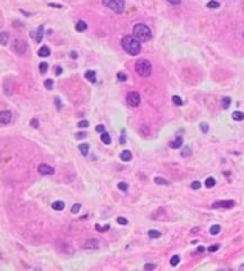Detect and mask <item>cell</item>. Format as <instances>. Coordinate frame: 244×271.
I'll use <instances>...</instances> for the list:
<instances>
[{
	"label": "cell",
	"mask_w": 244,
	"mask_h": 271,
	"mask_svg": "<svg viewBox=\"0 0 244 271\" xmlns=\"http://www.w3.org/2000/svg\"><path fill=\"white\" fill-rule=\"evenodd\" d=\"M122 46L131 55H137L141 52V42L134 35H126L122 39Z\"/></svg>",
	"instance_id": "obj_1"
},
{
	"label": "cell",
	"mask_w": 244,
	"mask_h": 271,
	"mask_svg": "<svg viewBox=\"0 0 244 271\" xmlns=\"http://www.w3.org/2000/svg\"><path fill=\"white\" fill-rule=\"evenodd\" d=\"M133 35L139 39L140 42H148L152 37L150 27L144 24H136L133 28Z\"/></svg>",
	"instance_id": "obj_2"
},
{
	"label": "cell",
	"mask_w": 244,
	"mask_h": 271,
	"mask_svg": "<svg viewBox=\"0 0 244 271\" xmlns=\"http://www.w3.org/2000/svg\"><path fill=\"white\" fill-rule=\"evenodd\" d=\"M135 71L139 75L146 78L152 72V64L146 59H140L135 63Z\"/></svg>",
	"instance_id": "obj_3"
},
{
	"label": "cell",
	"mask_w": 244,
	"mask_h": 271,
	"mask_svg": "<svg viewBox=\"0 0 244 271\" xmlns=\"http://www.w3.org/2000/svg\"><path fill=\"white\" fill-rule=\"evenodd\" d=\"M103 2L106 7H108L109 9H112L113 11L117 14H122L125 8L124 0H103Z\"/></svg>",
	"instance_id": "obj_4"
},
{
	"label": "cell",
	"mask_w": 244,
	"mask_h": 271,
	"mask_svg": "<svg viewBox=\"0 0 244 271\" xmlns=\"http://www.w3.org/2000/svg\"><path fill=\"white\" fill-rule=\"evenodd\" d=\"M126 101L127 104L132 107H136V106H139L140 103H141V96H140L139 92H136V91H131L128 92L126 97Z\"/></svg>",
	"instance_id": "obj_5"
},
{
	"label": "cell",
	"mask_w": 244,
	"mask_h": 271,
	"mask_svg": "<svg viewBox=\"0 0 244 271\" xmlns=\"http://www.w3.org/2000/svg\"><path fill=\"white\" fill-rule=\"evenodd\" d=\"M235 206L234 200H218L215 202L211 207L213 208H232Z\"/></svg>",
	"instance_id": "obj_6"
},
{
	"label": "cell",
	"mask_w": 244,
	"mask_h": 271,
	"mask_svg": "<svg viewBox=\"0 0 244 271\" xmlns=\"http://www.w3.org/2000/svg\"><path fill=\"white\" fill-rule=\"evenodd\" d=\"M26 43L20 41V39H16L15 42H14V50H15L16 53H18V54H24L25 52H26Z\"/></svg>",
	"instance_id": "obj_7"
},
{
	"label": "cell",
	"mask_w": 244,
	"mask_h": 271,
	"mask_svg": "<svg viewBox=\"0 0 244 271\" xmlns=\"http://www.w3.org/2000/svg\"><path fill=\"white\" fill-rule=\"evenodd\" d=\"M38 172L43 175H51L54 173V169L47 164H39L38 166Z\"/></svg>",
	"instance_id": "obj_8"
},
{
	"label": "cell",
	"mask_w": 244,
	"mask_h": 271,
	"mask_svg": "<svg viewBox=\"0 0 244 271\" xmlns=\"http://www.w3.org/2000/svg\"><path fill=\"white\" fill-rule=\"evenodd\" d=\"M10 121H11V113L8 112V110L1 112V114H0V122H1V124L6 125V124L10 123Z\"/></svg>",
	"instance_id": "obj_9"
},
{
	"label": "cell",
	"mask_w": 244,
	"mask_h": 271,
	"mask_svg": "<svg viewBox=\"0 0 244 271\" xmlns=\"http://www.w3.org/2000/svg\"><path fill=\"white\" fill-rule=\"evenodd\" d=\"M83 249H91V250H95L98 247V241L95 240V238H90V240H88L85 244H83Z\"/></svg>",
	"instance_id": "obj_10"
},
{
	"label": "cell",
	"mask_w": 244,
	"mask_h": 271,
	"mask_svg": "<svg viewBox=\"0 0 244 271\" xmlns=\"http://www.w3.org/2000/svg\"><path fill=\"white\" fill-rule=\"evenodd\" d=\"M182 143H184V140H182V137H181V136H178V137H177L175 141L170 142L169 145H170V148H171V149H179L181 145H182Z\"/></svg>",
	"instance_id": "obj_11"
},
{
	"label": "cell",
	"mask_w": 244,
	"mask_h": 271,
	"mask_svg": "<svg viewBox=\"0 0 244 271\" xmlns=\"http://www.w3.org/2000/svg\"><path fill=\"white\" fill-rule=\"evenodd\" d=\"M85 77L91 82V83H95V82H96V72H95V71H92V70H89V71H87V72H86V74H85Z\"/></svg>",
	"instance_id": "obj_12"
},
{
	"label": "cell",
	"mask_w": 244,
	"mask_h": 271,
	"mask_svg": "<svg viewBox=\"0 0 244 271\" xmlns=\"http://www.w3.org/2000/svg\"><path fill=\"white\" fill-rule=\"evenodd\" d=\"M51 54V52H50V48L47 46H42V47L38 50V55L42 57H46L48 55Z\"/></svg>",
	"instance_id": "obj_13"
},
{
	"label": "cell",
	"mask_w": 244,
	"mask_h": 271,
	"mask_svg": "<svg viewBox=\"0 0 244 271\" xmlns=\"http://www.w3.org/2000/svg\"><path fill=\"white\" fill-rule=\"evenodd\" d=\"M121 159L123 160V161H125V162L131 161V160H132V153H131L128 150L123 151V152L121 153Z\"/></svg>",
	"instance_id": "obj_14"
},
{
	"label": "cell",
	"mask_w": 244,
	"mask_h": 271,
	"mask_svg": "<svg viewBox=\"0 0 244 271\" xmlns=\"http://www.w3.org/2000/svg\"><path fill=\"white\" fill-rule=\"evenodd\" d=\"M64 207H65V204L63 202H61V200H57V202H54L52 204V208L55 209V211H62Z\"/></svg>",
	"instance_id": "obj_15"
},
{
	"label": "cell",
	"mask_w": 244,
	"mask_h": 271,
	"mask_svg": "<svg viewBox=\"0 0 244 271\" xmlns=\"http://www.w3.org/2000/svg\"><path fill=\"white\" fill-rule=\"evenodd\" d=\"M232 118L234 119V121H237V122L243 121V119H244V113L236 110V112H234L232 114Z\"/></svg>",
	"instance_id": "obj_16"
},
{
	"label": "cell",
	"mask_w": 244,
	"mask_h": 271,
	"mask_svg": "<svg viewBox=\"0 0 244 271\" xmlns=\"http://www.w3.org/2000/svg\"><path fill=\"white\" fill-rule=\"evenodd\" d=\"M43 32H44V27H43V26H39V27L37 28L36 36H35V38H36V42L37 43H41V42H42V39H43Z\"/></svg>",
	"instance_id": "obj_17"
},
{
	"label": "cell",
	"mask_w": 244,
	"mask_h": 271,
	"mask_svg": "<svg viewBox=\"0 0 244 271\" xmlns=\"http://www.w3.org/2000/svg\"><path fill=\"white\" fill-rule=\"evenodd\" d=\"M75 29L78 30V32H83V30L87 29V24H86L85 21L79 20L78 23H77V26H75Z\"/></svg>",
	"instance_id": "obj_18"
},
{
	"label": "cell",
	"mask_w": 244,
	"mask_h": 271,
	"mask_svg": "<svg viewBox=\"0 0 244 271\" xmlns=\"http://www.w3.org/2000/svg\"><path fill=\"white\" fill-rule=\"evenodd\" d=\"M79 150H80L82 155H87L88 151H89V145L87 143H82V144L79 145Z\"/></svg>",
	"instance_id": "obj_19"
},
{
	"label": "cell",
	"mask_w": 244,
	"mask_h": 271,
	"mask_svg": "<svg viewBox=\"0 0 244 271\" xmlns=\"http://www.w3.org/2000/svg\"><path fill=\"white\" fill-rule=\"evenodd\" d=\"M215 184H216V180H215L214 178L209 177V178H207V179H206V181H205V186H206V187H207V188L214 187Z\"/></svg>",
	"instance_id": "obj_20"
},
{
	"label": "cell",
	"mask_w": 244,
	"mask_h": 271,
	"mask_svg": "<svg viewBox=\"0 0 244 271\" xmlns=\"http://www.w3.org/2000/svg\"><path fill=\"white\" fill-rule=\"evenodd\" d=\"M101 141L105 143V144L109 145L112 143V139H110V135H109L108 133H103V135H101Z\"/></svg>",
	"instance_id": "obj_21"
},
{
	"label": "cell",
	"mask_w": 244,
	"mask_h": 271,
	"mask_svg": "<svg viewBox=\"0 0 244 271\" xmlns=\"http://www.w3.org/2000/svg\"><path fill=\"white\" fill-rule=\"evenodd\" d=\"M209 232H211V235H217L218 233L220 232V226L217 225V224H216V225H213L211 229H209Z\"/></svg>",
	"instance_id": "obj_22"
},
{
	"label": "cell",
	"mask_w": 244,
	"mask_h": 271,
	"mask_svg": "<svg viewBox=\"0 0 244 271\" xmlns=\"http://www.w3.org/2000/svg\"><path fill=\"white\" fill-rule=\"evenodd\" d=\"M220 2H217L215 0H211L209 2L207 3V8H211V9H216V8H220Z\"/></svg>",
	"instance_id": "obj_23"
},
{
	"label": "cell",
	"mask_w": 244,
	"mask_h": 271,
	"mask_svg": "<svg viewBox=\"0 0 244 271\" xmlns=\"http://www.w3.org/2000/svg\"><path fill=\"white\" fill-rule=\"evenodd\" d=\"M149 236L152 238H159L161 236V233L157 229H151V231H149Z\"/></svg>",
	"instance_id": "obj_24"
},
{
	"label": "cell",
	"mask_w": 244,
	"mask_h": 271,
	"mask_svg": "<svg viewBox=\"0 0 244 271\" xmlns=\"http://www.w3.org/2000/svg\"><path fill=\"white\" fill-rule=\"evenodd\" d=\"M0 38H1V45H6L7 43H8V39H9V35H8V33L2 32Z\"/></svg>",
	"instance_id": "obj_25"
},
{
	"label": "cell",
	"mask_w": 244,
	"mask_h": 271,
	"mask_svg": "<svg viewBox=\"0 0 244 271\" xmlns=\"http://www.w3.org/2000/svg\"><path fill=\"white\" fill-rule=\"evenodd\" d=\"M47 69H48V65L46 62H42V63L39 64V72L42 73V74H45L47 72Z\"/></svg>",
	"instance_id": "obj_26"
},
{
	"label": "cell",
	"mask_w": 244,
	"mask_h": 271,
	"mask_svg": "<svg viewBox=\"0 0 244 271\" xmlns=\"http://www.w3.org/2000/svg\"><path fill=\"white\" fill-rule=\"evenodd\" d=\"M179 261H180V258H179V255H173L170 259V264L172 265V267H175V265L178 264Z\"/></svg>",
	"instance_id": "obj_27"
},
{
	"label": "cell",
	"mask_w": 244,
	"mask_h": 271,
	"mask_svg": "<svg viewBox=\"0 0 244 271\" xmlns=\"http://www.w3.org/2000/svg\"><path fill=\"white\" fill-rule=\"evenodd\" d=\"M190 154H191V150H190L189 146H186V148H184V150L181 151V157L187 158V157H189Z\"/></svg>",
	"instance_id": "obj_28"
},
{
	"label": "cell",
	"mask_w": 244,
	"mask_h": 271,
	"mask_svg": "<svg viewBox=\"0 0 244 271\" xmlns=\"http://www.w3.org/2000/svg\"><path fill=\"white\" fill-rule=\"evenodd\" d=\"M172 101H173V104L177 106H182V99H181L180 97L179 96H173L172 97Z\"/></svg>",
	"instance_id": "obj_29"
},
{
	"label": "cell",
	"mask_w": 244,
	"mask_h": 271,
	"mask_svg": "<svg viewBox=\"0 0 244 271\" xmlns=\"http://www.w3.org/2000/svg\"><path fill=\"white\" fill-rule=\"evenodd\" d=\"M231 106V98L229 97H225L223 98V107L224 109H227Z\"/></svg>",
	"instance_id": "obj_30"
},
{
	"label": "cell",
	"mask_w": 244,
	"mask_h": 271,
	"mask_svg": "<svg viewBox=\"0 0 244 271\" xmlns=\"http://www.w3.org/2000/svg\"><path fill=\"white\" fill-rule=\"evenodd\" d=\"M154 181H155V184H169V182H168L166 179H163V178L157 177L155 179H154Z\"/></svg>",
	"instance_id": "obj_31"
},
{
	"label": "cell",
	"mask_w": 244,
	"mask_h": 271,
	"mask_svg": "<svg viewBox=\"0 0 244 271\" xmlns=\"http://www.w3.org/2000/svg\"><path fill=\"white\" fill-rule=\"evenodd\" d=\"M117 79H118V81L124 82V81H126V80H127V75L125 74L124 72H118L117 73Z\"/></svg>",
	"instance_id": "obj_32"
},
{
	"label": "cell",
	"mask_w": 244,
	"mask_h": 271,
	"mask_svg": "<svg viewBox=\"0 0 244 271\" xmlns=\"http://www.w3.org/2000/svg\"><path fill=\"white\" fill-rule=\"evenodd\" d=\"M117 187H118V189H121L122 191H127V189H128V184H127L126 182H119V184H117Z\"/></svg>",
	"instance_id": "obj_33"
},
{
	"label": "cell",
	"mask_w": 244,
	"mask_h": 271,
	"mask_svg": "<svg viewBox=\"0 0 244 271\" xmlns=\"http://www.w3.org/2000/svg\"><path fill=\"white\" fill-rule=\"evenodd\" d=\"M44 86H45L46 89H52V87H53V80L46 79L45 81H44Z\"/></svg>",
	"instance_id": "obj_34"
},
{
	"label": "cell",
	"mask_w": 244,
	"mask_h": 271,
	"mask_svg": "<svg viewBox=\"0 0 244 271\" xmlns=\"http://www.w3.org/2000/svg\"><path fill=\"white\" fill-rule=\"evenodd\" d=\"M54 103H55V106H56L57 110H61V108H62V103H61V100L59 97H55L54 98Z\"/></svg>",
	"instance_id": "obj_35"
},
{
	"label": "cell",
	"mask_w": 244,
	"mask_h": 271,
	"mask_svg": "<svg viewBox=\"0 0 244 271\" xmlns=\"http://www.w3.org/2000/svg\"><path fill=\"white\" fill-rule=\"evenodd\" d=\"M80 207H81L80 204H74L72 206V208H71V211H72L73 214H78V211H80Z\"/></svg>",
	"instance_id": "obj_36"
},
{
	"label": "cell",
	"mask_w": 244,
	"mask_h": 271,
	"mask_svg": "<svg viewBox=\"0 0 244 271\" xmlns=\"http://www.w3.org/2000/svg\"><path fill=\"white\" fill-rule=\"evenodd\" d=\"M200 130H202V133H207L208 130H209L208 124L207 123H200Z\"/></svg>",
	"instance_id": "obj_37"
},
{
	"label": "cell",
	"mask_w": 244,
	"mask_h": 271,
	"mask_svg": "<svg viewBox=\"0 0 244 271\" xmlns=\"http://www.w3.org/2000/svg\"><path fill=\"white\" fill-rule=\"evenodd\" d=\"M96 229L97 231H99V232H105V231H107V229H109V225H106L105 227H100L99 224H96Z\"/></svg>",
	"instance_id": "obj_38"
},
{
	"label": "cell",
	"mask_w": 244,
	"mask_h": 271,
	"mask_svg": "<svg viewBox=\"0 0 244 271\" xmlns=\"http://www.w3.org/2000/svg\"><path fill=\"white\" fill-rule=\"evenodd\" d=\"M200 187H202V184L199 182V181H193V184H191V188L195 190L197 189H200Z\"/></svg>",
	"instance_id": "obj_39"
},
{
	"label": "cell",
	"mask_w": 244,
	"mask_h": 271,
	"mask_svg": "<svg viewBox=\"0 0 244 271\" xmlns=\"http://www.w3.org/2000/svg\"><path fill=\"white\" fill-rule=\"evenodd\" d=\"M117 223L121 224V225H126V224L128 223V220H127L126 218H124V217H118V218H117Z\"/></svg>",
	"instance_id": "obj_40"
},
{
	"label": "cell",
	"mask_w": 244,
	"mask_h": 271,
	"mask_svg": "<svg viewBox=\"0 0 244 271\" xmlns=\"http://www.w3.org/2000/svg\"><path fill=\"white\" fill-rule=\"evenodd\" d=\"M89 126V122L88 121H81L78 123V127H81V128H85V127Z\"/></svg>",
	"instance_id": "obj_41"
},
{
	"label": "cell",
	"mask_w": 244,
	"mask_h": 271,
	"mask_svg": "<svg viewBox=\"0 0 244 271\" xmlns=\"http://www.w3.org/2000/svg\"><path fill=\"white\" fill-rule=\"evenodd\" d=\"M157 268V265L155 264H152V263H146L144 265V270H153V269Z\"/></svg>",
	"instance_id": "obj_42"
},
{
	"label": "cell",
	"mask_w": 244,
	"mask_h": 271,
	"mask_svg": "<svg viewBox=\"0 0 244 271\" xmlns=\"http://www.w3.org/2000/svg\"><path fill=\"white\" fill-rule=\"evenodd\" d=\"M30 125H32V127H34V128H37V127L39 126V123L36 118H34V119L30 121Z\"/></svg>",
	"instance_id": "obj_43"
},
{
	"label": "cell",
	"mask_w": 244,
	"mask_h": 271,
	"mask_svg": "<svg viewBox=\"0 0 244 271\" xmlns=\"http://www.w3.org/2000/svg\"><path fill=\"white\" fill-rule=\"evenodd\" d=\"M104 131H105V126H104L103 124H99V125H97V126H96V132L103 133Z\"/></svg>",
	"instance_id": "obj_44"
},
{
	"label": "cell",
	"mask_w": 244,
	"mask_h": 271,
	"mask_svg": "<svg viewBox=\"0 0 244 271\" xmlns=\"http://www.w3.org/2000/svg\"><path fill=\"white\" fill-rule=\"evenodd\" d=\"M86 135H87V134H86L85 132H80V133H78V134H77V135H75V139H77V140H81V139H85V137H86Z\"/></svg>",
	"instance_id": "obj_45"
},
{
	"label": "cell",
	"mask_w": 244,
	"mask_h": 271,
	"mask_svg": "<svg viewBox=\"0 0 244 271\" xmlns=\"http://www.w3.org/2000/svg\"><path fill=\"white\" fill-rule=\"evenodd\" d=\"M218 249H220V245H211V247H208V251L209 252H216Z\"/></svg>",
	"instance_id": "obj_46"
},
{
	"label": "cell",
	"mask_w": 244,
	"mask_h": 271,
	"mask_svg": "<svg viewBox=\"0 0 244 271\" xmlns=\"http://www.w3.org/2000/svg\"><path fill=\"white\" fill-rule=\"evenodd\" d=\"M62 73V68L61 66H55V74L60 75Z\"/></svg>",
	"instance_id": "obj_47"
},
{
	"label": "cell",
	"mask_w": 244,
	"mask_h": 271,
	"mask_svg": "<svg viewBox=\"0 0 244 271\" xmlns=\"http://www.w3.org/2000/svg\"><path fill=\"white\" fill-rule=\"evenodd\" d=\"M168 1H169L170 3H172V5H175V6L181 3V0H168Z\"/></svg>",
	"instance_id": "obj_48"
},
{
	"label": "cell",
	"mask_w": 244,
	"mask_h": 271,
	"mask_svg": "<svg viewBox=\"0 0 244 271\" xmlns=\"http://www.w3.org/2000/svg\"><path fill=\"white\" fill-rule=\"evenodd\" d=\"M197 252H198V253L205 252V247H202V245H200V247H197Z\"/></svg>",
	"instance_id": "obj_49"
},
{
	"label": "cell",
	"mask_w": 244,
	"mask_h": 271,
	"mask_svg": "<svg viewBox=\"0 0 244 271\" xmlns=\"http://www.w3.org/2000/svg\"><path fill=\"white\" fill-rule=\"evenodd\" d=\"M70 56L72 57V59H77V57H78V54H77L74 51H72L71 53H70Z\"/></svg>",
	"instance_id": "obj_50"
},
{
	"label": "cell",
	"mask_w": 244,
	"mask_h": 271,
	"mask_svg": "<svg viewBox=\"0 0 244 271\" xmlns=\"http://www.w3.org/2000/svg\"><path fill=\"white\" fill-rule=\"evenodd\" d=\"M48 6H51V7H56V8H62V6H61V5H55V3H48Z\"/></svg>",
	"instance_id": "obj_51"
},
{
	"label": "cell",
	"mask_w": 244,
	"mask_h": 271,
	"mask_svg": "<svg viewBox=\"0 0 244 271\" xmlns=\"http://www.w3.org/2000/svg\"><path fill=\"white\" fill-rule=\"evenodd\" d=\"M240 270H243V271H244V264L240 265Z\"/></svg>",
	"instance_id": "obj_52"
},
{
	"label": "cell",
	"mask_w": 244,
	"mask_h": 271,
	"mask_svg": "<svg viewBox=\"0 0 244 271\" xmlns=\"http://www.w3.org/2000/svg\"><path fill=\"white\" fill-rule=\"evenodd\" d=\"M243 36H244V33H243Z\"/></svg>",
	"instance_id": "obj_53"
}]
</instances>
